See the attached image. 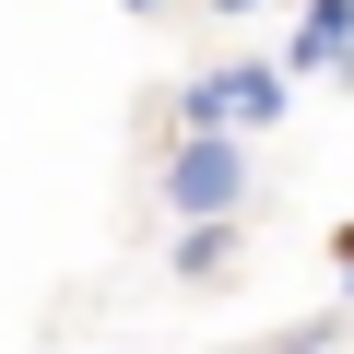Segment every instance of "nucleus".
I'll return each instance as SVG.
<instances>
[{
  "label": "nucleus",
  "instance_id": "nucleus-1",
  "mask_svg": "<svg viewBox=\"0 0 354 354\" xmlns=\"http://www.w3.org/2000/svg\"><path fill=\"white\" fill-rule=\"evenodd\" d=\"M236 189H248V153H236L225 130H189V142L165 153V201L189 213V225H225V213H236Z\"/></svg>",
  "mask_w": 354,
  "mask_h": 354
},
{
  "label": "nucleus",
  "instance_id": "nucleus-2",
  "mask_svg": "<svg viewBox=\"0 0 354 354\" xmlns=\"http://www.w3.org/2000/svg\"><path fill=\"white\" fill-rule=\"evenodd\" d=\"M272 118H283V71H260V59H225L189 83V130H272Z\"/></svg>",
  "mask_w": 354,
  "mask_h": 354
},
{
  "label": "nucleus",
  "instance_id": "nucleus-3",
  "mask_svg": "<svg viewBox=\"0 0 354 354\" xmlns=\"http://www.w3.org/2000/svg\"><path fill=\"white\" fill-rule=\"evenodd\" d=\"M283 59H295V71H342V59H354V0H307V24H295Z\"/></svg>",
  "mask_w": 354,
  "mask_h": 354
},
{
  "label": "nucleus",
  "instance_id": "nucleus-4",
  "mask_svg": "<svg viewBox=\"0 0 354 354\" xmlns=\"http://www.w3.org/2000/svg\"><path fill=\"white\" fill-rule=\"evenodd\" d=\"M330 248H342V283H354V225H342V236H330Z\"/></svg>",
  "mask_w": 354,
  "mask_h": 354
},
{
  "label": "nucleus",
  "instance_id": "nucleus-5",
  "mask_svg": "<svg viewBox=\"0 0 354 354\" xmlns=\"http://www.w3.org/2000/svg\"><path fill=\"white\" fill-rule=\"evenodd\" d=\"M130 12H165V0H130Z\"/></svg>",
  "mask_w": 354,
  "mask_h": 354
}]
</instances>
